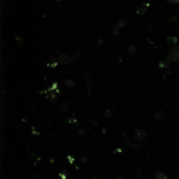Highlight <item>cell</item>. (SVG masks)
Segmentation results:
<instances>
[{
    "label": "cell",
    "instance_id": "cell-1",
    "mask_svg": "<svg viewBox=\"0 0 179 179\" xmlns=\"http://www.w3.org/2000/svg\"><path fill=\"white\" fill-rule=\"evenodd\" d=\"M169 58L172 62H179V44L174 45L169 51Z\"/></svg>",
    "mask_w": 179,
    "mask_h": 179
},
{
    "label": "cell",
    "instance_id": "cell-2",
    "mask_svg": "<svg viewBox=\"0 0 179 179\" xmlns=\"http://www.w3.org/2000/svg\"><path fill=\"white\" fill-rule=\"evenodd\" d=\"M133 136L135 139H138V141H141V139H144V137L147 136V133L146 131L143 129H136L135 131H134L133 133Z\"/></svg>",
    "mask_w": 179,
    "mask_h": 179
},
{
    "label": "cell",
    "instance_id": "cell-3",
    "mask_svg": "<svg viewBox=\"0 0 179 179\" xmlns=\"http://www.w3.org/2000/svg\"><path fill=\"white\" fill-rule=\"evenodd\" d=\"M171 59L169 58V57H165V58H163L160 61H159V63H158V66L160 68H163V69H166V68H168L169 66H170L171 64Z\"/></svg>",
    "mask_w": 179,
    "mask_h": 179
},
{
    "label": "cell",
    "instance_id": "cell-4",
    "mask_svg": "<svg viewBox=\"0 0 179 179\" xmlns=\"http://www.w3.org/2000/svg\"><path fill=\"white\" fill-rule=\"evenodd\" d=\"M153 178L154 179H168V176H166V174L163 173V171H156V172L154 173Z\"/></svg>",
    "mask_w": 179,
    "mask_h": 179
},
{
    "label": "cell",
    "instance_id": "cell-5",
    "mask_svg": "<svg viewBox=\"0 0 179 179\" xmlns=\"http://www.w3.org/2000/svg\"><path fill=\"white\" fill-rule=\"evenodd\" d=\"M165 117H166V114L163 113V111L156 112L155 115H154V119H155L156 121H158V122H160V121H163V119H165Z\"/></svg>",
    "mask_w": 179,
    "mask_h": 179
},
{
    "label": "cell",
    "instance_id": "cell-6",
    "mask_svg": "<svg viewBox=\"0 0 179 179\" xmlns=\"http://www.w3.org/2000/svg\"><path fill=\"white\" fill-rule=\"evenodd\" d=\"M147 7L146 5H143V6H138L137 7V9H136V14L137 15H139V16H144V14H146V12H147Z\"/></svg>",
    "mask_w": 179,
    "mask_h": 179
},
{
    "label": "cell",
    "instance_id": "cell-7",
    "mask_svg": "<svg viewBox=\"0 0 179 179\" xmlns=\"http://www.w3.org/2000/svg\"><path fill=\"white\" fill-rule=\"evenodd\" d=\"M166 42L169 44H173V45H176L178 42V39L176 36H169L168 39H166Z\"/></svg>",
    "mask_w": 179,
    "mask_h": 179
},
{
    "label": "cell",
    "instance_id": "cell-8",
    "mask_svg": "<svg viewBox=\"0 0 179 179\" xmlns=\"http://www.w3.org/2000/svg\"><path fill=\"white\" fill-rule=\"evenodd\" d=\"M114 111H115V108H110V109L106 110V111L104 112V117H106V119L111 117L112 115L114 114Z\"/></svg>",
    "mask_w": 179,
    "mask_h": 179
},
{
    "label": "cell",
    "instance_id": "cell-9",
    "mask_svg": "<svg viewBox=\"0 0 179 179\" xmlns=\"http://www.w3.org/2000/svg\"><path fill=\"white\" fill-rule=\"evenodd\" d=\"M127 51H128L129 55L134 56L137 53V47H136L135 45H133V44H132V45H130L129 47H128V50H127Z\"/></svg>",
    "mask_w": 179,
    "mask_h": 179
},
{
    "label": "cell",
    "instance_id": "cell-10",
    "mask_svg": "<svg viewBox=\"0 0 179 179\" xmlns=\"http://www.w3.org/2000/svg\"><path fill=\"white\" fill-rule=\"evenodd\" d=\"M65 84L67 85V87L69 88V89H73V88L75 87V82L73 81L72 79H68L65 81Z\"/></svg>",
    "mask_w": 179,
    "mask_h": 179
},
{
    "label": "cell",
    "instance_id": "cell-11",
    "mask_svg": "<svg viewBox=\"0 0 179 179\" xmlns=\"http://www.w3.org/2000/svg\"><path fill=\"white\" fill-rule=\"evenodd\" d=\"M127 22H128V21H127V19H126V18H122L121 20L117 22L116 26H117L119 28H122V27H125V26H126Z\"/></svg>",
    "mask_w": 179,
    "mask_h": 179
},
{
    "label": "cell",
    "instance_id": "cell-12",
    "mask_svg": "<svg viewBox=\"0 0 179 179\" xmlns=\"http://www.w3.org/2000/svg\"><path fill=\"white\" fill-rule=\"evenodd\" d=\"M178 17L177 16H171L170 18H169V22H170L172 25H175V24L178 23Z\"/></svg>",
    "mask_w": 179,
    "mask_h": 179
},
{
    "label": "cell",
    "instance_id": "cell-13",
    "mask_svg": "<svg viewBox=\"0 0 179 179\" xmlns=\"http://www.w3.org/2000/svg\"><path fill=\"white\" fill-rule=\"evenodd\" d=\"M48 99L50 100H53V102H55V100H57V94H56V92L51 91L49 94H48Z\"/></svg>",
    "mask_w": 179,
    "mask_h": 179
},
{
    "label": "cell",
    "instance_id": "cell-14",
    "mask_svg": "<svg viewBox=\"0 0 179 179\" xmlns=\"http://www.w3.org/2000/svg\"><path fill=\"white\" fill-rule=\"evenodd\" d=\"M119 29H121V28H119L116 25H114V26H113V28H112V35L119 36Z\"/></svg>",
    "mask_w": 179,
    "mask_h": 179
},
{
    "label": "cell",
    "instance_id": "cell-15",
    "mask_svg": "<svg viewBox=\"0 0 179 179\" xmlns=\"http://www.w3.org/2000/svg\"><path fill=\"white\" fill-rule=\"evenodd\" d=\"M166 2L170 4H177L179 3V0H166Z\"/></svg>",
    "mask_w": 179,
    "mask_h": 179
},
{
    "label": "cell",
    "instance_id": "cell-16",
    "mask_svg": "<svg viewBox=\"0 0 179 179\" xmlns=\"http://www.w3.org/2000/svg\"><path fill=\"white\" fill-rule=\"evenodd\" d=\"M153 29V26H152L151 23H149L148 25H147V31H152Z\"/></svg>",
    "mask_w": 179,
    "mask_h": 179
},
{
    "label": "cell",
    "instance_id": "cell-17",
    "mask_svg": "<svg viewBox=\"0 0 179 179\" xmlns=\"http://www.w3.org/2000/svg\"><path fill=\"white\" fill-rule=\"evenodd\" d=\"M103 43H104V39H103V38H100V39H99V42H97V45L100 46V45H102Z\"/></svg>",
    "mask_w": 179,
    "mask_h": 179
},
{
    "label": "cell",
    "instance_id": "cell-18",
    "mask_svg": "<svg viewBox=\"0 0 179 179\" xmlns=\"http://www.w3.org/2000/svg\"><path fill=\"white\" fill-rule=\"evenodd\" d=\"M80 160L82 161V163H86V161H87V157H86V156H84V157L82 156V157L80 158Z\"/></svg>",
    "mask_w": 179,
    "mask_h": 179
},
{
    "label": "cell",
    "instance_id": "cell-19",
    "mask_svg": "<svg viewBox=\"0 0 179 179\" xmlns=\"http://www.w3.org/2000/svg\"><path fill=\"white\" fill-rule=\"evenodd\" d=\"M68 122H77V119H68Z\"/></svg>",
    "mask_w": 179,
    "mask_h": 179
},
{
    "label": "cell",
    "instance_id": "cell-20",
    "mask_svg": "<svg viewBox=\"0 0 179 179\" xmlns=\"http://www.w3.org/2000/svg\"><path fill=\"white\" fill-rule=\"evenodd\" d=\"M114 179H125L124 177H122V176H119V177H115Z\"/></svg>",
    "mask_w": 179,
    "mask_h": 179
},
{
    "label": "cell",
    "instance_id": "cell-21",
    "mask_svg": "<svg viewBox=\"0 0 179 179\" xmlns=\"http://www.w3.org/2000/svg\"><path fill=\"white\" fill-rule=\"evenodd\" d=\"M58 1H61V0H58Z\"/></svg>",
    "mask_w": 179,
    "mask_h": 179
}]
</instances>
